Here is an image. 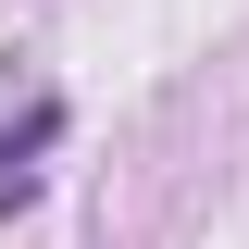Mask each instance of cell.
<instances>
[{
  "label": "cell",
  "mask_w": 249,
  "mask_h": 249,
  "mask_svg": "<svg viewBox=\"0 0 249 249\" xmlns=\"http://www.w3.org/2000/svg\"><path fill=\"white\" fill-rule=\"evenodd\" d=\"M50 137H62V100H37V112H25V137H0V212L37 187V150H50Z\"/></svg>",
  "instance_id": "1"
}]
</instances>
